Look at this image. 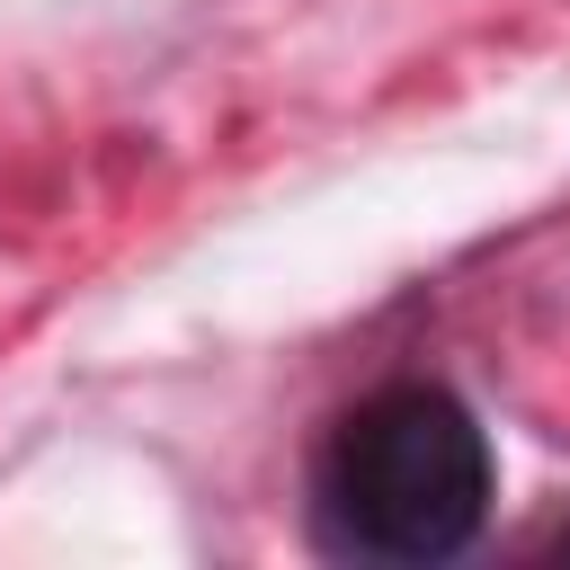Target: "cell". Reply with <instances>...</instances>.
Returning a JSON list of instances; mask_svg holds the SVG:
<instances>
[{
	"instance_id": "6da1fadb",
	"label": "cell",
	"mask_w": 570,
	"mask_h": 570,
	"mask_svg": "<svg viewBox=\"0 0 570 570\" xmlns=\"http://www.w3.org/2000/svg\"><path fill=\"white\" fill-rule=\"evenodd\" d=\"M499 499V463L481 419L445 383H383L347 401L312 445V534L338 561L428 570L481 543Z\"/></svg>"
}]
</instances>
